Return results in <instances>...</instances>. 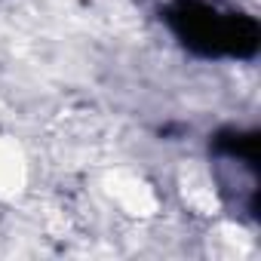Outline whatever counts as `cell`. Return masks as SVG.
<instances>
[{
  "instance_id": "1",
  "label": "cell",
  "mask_w": 261,
  "mask_h": 261,
  "mask_svg": "<svg viewBox=\"0 0 261 261\" xmlns=\"http://www.w3.org/2000/svg\"><path fill=\"white\" fill-rule=\"evenodd\" d=\"M105 194L111 197V203L126 212L129 218H151L160 212V197L157 191L139 175L129 169H114L105 178Z\"/></svg>"
},
{
  "instance_id": "3",
  "label": "cell",
  "mask_w": 261,
  "mask_h": 261,
  "mask_svg": "<svg viewBox=\"0 0 261 261\" xmlns=\"http://www.w3.org/2000/svg\"><path fill=\"white\" fill-rule=\"evenodd\" d=\"M28 188V157L13 136H0V200H19Z\"/></svg>"
},
{
  "instance_id": "2",
  "label": "cell",
  "mask_w": 261,
  "mask_h": 261,
  "mask_svg": "<svg viewBox=\"0 0 261 261\" xmlns=\"http://www.w3.org/2000/svg\"><path fill=\"white\" fill-rule=\"evenodd\" d=\"M178 194H181V203L194 212V215H218L221 212V197H218V188L209 175V169L203 163H185L181 172H178Z\"/></svg>"
},
{
  "instance_id": "4",
  "label": "cell",
  "mask_w": 261,
  "mask_h": 261,
  "mask_svg": "<svg viewBox=\"0 0 261 261\" xmlns=\"http://www.w3.org/2000/svg\"><path fill=\"white\" fill-rule=\"evenodd\" d=\"M252 249H255V240L240 224H218L209 233V252L215 258H227V261L230 258H246V255H252Z\"/></svg>"
}]
</instances>
